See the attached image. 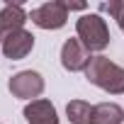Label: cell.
<instances>
[{"instance_id":"1","label":"cell","mask_w":124,"mask_h":124,"mask_svg":"<svg viewBox=\"0 0 124 124\" xmlns=\"http://www.w3.org/2000/svg\"><path fill=\"white\" fill-rule=\"evenodd\" d=\"M85 78H88V83L102 88L109 95H124V68L102 54L93 56L90 66L85 68Z\"/></svg>"},{"instance_id":"2","label":"cell","mask_w":124,"mask_h":124,"mask_svg":"<svg viewBox=\"0 0 124 124\" xmlns=\"http://www.w3.org/2000/svg\"><path fill=\"white\" fill-rule=\"evenodd\" d=\"M76 32H78V39L83 41V46L88 51H105L109 46V39H112L107 22L100 15H95V12L83 15L76 22Z\"/></svg>"},{"instance_id":"3","label":"cell","mask_w":124,"mask_h":124,"mask_svg":"<svg viewBox=\"0 0 124 124\" xmlns=\"http://www.w3.org/2000/svg\"><path fill=\"white\" fill-rule=\"evenodd\" d=\"M29 20L39 29H61L68 22V8H66V3H61V0H51V3H44V5L34 8Z\"/></svg>"},{"instance_id":"4","label":"cell","mask_w":124,"mask_h":124,"mask_svg":"<svg viewBox=\"0 0 124 124\" xmlns=\"http://www.w3.org/2000/svg\"><path fill=\"white\" fill-rule=\"evenodd\" d=\"M8 90L12 93V97H20V100H34L44 93V78L41 73L37 71H20L10 78L8 83Z\"/></svg>"},{"instance_id":"5","label":"cell","mask_w":124,"mask_h":124,"mask_svg":"<svg viewBox=\"0 0 124 124\" xmlns=\"http://www.w3.org/2000/svg\"><path fill=\"white\" fill-rule=\"evenodd\" d=\"M90 51L83 46L80 39H66L63 46H61V66L71 73H78V71H85L90 66Z\"/></svg>"},{"instance_id":"6","label":"cell","mask_w":124,"mask_h":124,"mask_svg":"<svg viewBox=\"0 0 124 124\" xmlns=\"http://www.w3.org/2000/svg\"><path fill=\"white\" fill-rule=\"evenodd\" d=\"M29 20V15L24 12V8L20 3H8L3 10H0V41H5L10 34L24 29V22Z\"/></svg>"},{"instance_id":"7","label":"cell","mask_w":124,"mask_h":124,"mask_svg":"<svg viewBox=\"0 0 124 124\" xmlns=\"http://www.w3.org/2000/svg\"><path fill=\"white\" fill-rule=\"evenodd\" d=\"M0 49H3L5 58L20 61V58H24V56L32 54V49H34V34L27 32V29H20V32L10 34L3 44H0Z\"/></svg>"},{"instance_id":"8","label":"cell","mask_w":124,"mask_h":124,"mask_svg":"<svg viewBox=\"0 0 124 124\" xmlns=\"http://www.w3.org/2000/svg\"><path fill=\"white\" fill-rule=\"evenodd\" d=\"M24 119L27 124H58L56 107L49 100H32L24 105Z\"/></svg>"},{"instance_id":"9","label":"cell","mask_w":124,"mask_h":124,"mask_svg":"<svg viewBox=\"0 0 124 124\" xmlns=\"http://www.w3.org/2000/svg\"><path fill=\"white\" fill-rule=\"evenodd\" d=\"M124 122V107L117 102H100L93 107L90 124H122Z\"/></svg>"},{"instance_id":"10","label":"cell","mask_w":124,"mask_h":124,"mask_svg":"<svg viewBox=\"0 0 124 124\" xmlns=\"http://www.w3.org/2000/svg\"><path fill=\"white\" fill-rule=\"evenodd\" d=\"M66 114L71 119V124H90V114H93V105L85 100H71L66 105Z\"/></svg>"},{"instance_id":"11","label":"cell","mask_w":124,"mask_h":124,"mask_svg":"<svg viewBox=\"0 0 124 124\" xmlns=\"http://www.w3.org/2000/svg\"><path fill=\"white\" fill-rule=\"evenodd\" d=\"M100 10H102V12H109L114 20H119V17L124 15V0H109V3H102Z\"/></svg>"},{"instance_id":"12","label":"cell","mask_w":124,"mask_h":124,"mask_svg":"<svg viewBox=\"0 0 124 124\" xmlns=\"http://www.w3.org/2000/svg\"><path fill=\"white\" fill-rule=\"evenodd\" d=\"M66 8H68V12L71 10H85V3H66Z\"/></svg>"},{"instance_id":"13","label":"cell","mask_w":124,"mask_h":124,"mask_svg":"<svg viewBox=\"0 0 124 124\" xmlns=\"http://www.w3.org/2000/svg\"><path fill=\"white\" fill-rule=\"evenodd\" d=\"M117 24H119V29H122V32H124V15H122V17H119V20H117Z\"/></svg>"}]
</instances>
